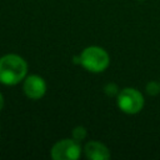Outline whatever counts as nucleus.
Segmentation results:
<instances>
[{"label":"nucleus","instance_id":"7ed1b4c3","mask_svg":"<svg viewBox=\"0 0 160 160\" xmlns=\"http://www.w3.org/2000/svg\"><path fill=\"white\" fill-rule=\"evenodd\" d=\"M118 106L126 114H136L144 106L142 94L132 88L122 89L118 95Z\"/></svg>","mask_w":160,"mask_h":160},{"label":"nucleus","instance_id":"39448f33","mask_svg":"<svg viewBox=\"0 0 160 160\" xmlns=\"http://www.w3.org/2000/svg\"><path fill=\"white\" fill-rule=\"evenodd\" d=\"M22 90H24V94L28 98H30L32 100H38V99H40L45 95L46 84H45V81L41 76L30 75L25 79L24 85H22Z\"/></svg>","mask_w":160,"mask_h":160},{"label":"nucleus","instance_id":"6e6552de","mask_svg":"<svg viewBox=\"0 0 160 160\" xmlns=\"http://www.w3.org/2000/svg\"><path fill=\"white\" fill-rule=\"evenodd\" d=\"M146 90H148V92H149L150 95H156V94H159V91H160V85H159L158 82H155V81H150V82L146 85Z\"/></svg>","mask_w":160,"mask_h":160},{"label":"nucleus","instance_id":"20e7f679","mask_svg":"<svg viewBox=\"0 0 160 160\" xmlns=\"http://www.w3.org/2000/svg\"><path fill=\"white\" fill-rule=\"evenodd\" d=\"M81 148L75 139H64L51 148V158L55 160H76L80 158Z\"/></svg>","mask_w":160,"mask_h":160},{"label":"nucleus","instance_id":"f257e3e1","mask_svg":"<svg viewBox=\"0 0 160 160\" xmlns=\"http://www.w3.org/2000/svg\"><path fill=\"white\" fill-rule=\"evenodd\" d=\"M28 72L26 61L15 54H8L0 58V82L4 85H15L24 80Z\"/></svg>","mask_w":160,"mask_h":160},{"label":"nucleus","instance_id":"1a4fd4ad","mask_svg":"<svg viewBox=\"0 0 160 160\" xmlns=\"http://www.w3.org/2000/svg\"><path fill=\"white\" fill-rule=\"evenodd\" d=\"M4 104H5V101H4V96H2V94L0 92V111H1L2 108H4Z\"/></svg>","mask_w":160,"mask_h":160},{"label":"nucleus","instance_id":"0eeeda50","mask_svg":"<svg viewBox=\"0 0 160 160\" xmlns=\"http://www.w3.org/2000/svg\"><path fill=\"white\" fill-rule=\"evenodd\" d=\"M85 136H86V129L85 128L78 126L72 130V139H75L76 141H81Z\"/></svg>","mask_w":160,"mask_h":160},{"label":"nucleus","instance_id":"f03ea898","mask_svg":"<svg viewBox=\"0 0 160 160\" xmlns=\"http://www.w3.org/2000/svg\"><path fill=\"white\" fill-rule=\"evenodd\" d=\"M78 62L91 72H101L109 65V55L102 48L89 46L82 50Z\"/></svg>","mask_w":160,"mask_h":160},{"label":"nucleus","instance_id":"423d86ee","mask_svg":"<svg viewBox=\"0 0 160 160\" xmlns=\"http://www.w3.org/2000/svg\"><path fill=\"white\" fill-rule=\"evenodd\" d=\"M85 155L91 160H108L110 159L109 149L99 141H89L85 145Z\"/></svg>","mask_w":160,"mask_h":160}]
</instances>
